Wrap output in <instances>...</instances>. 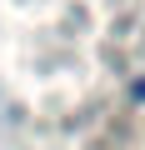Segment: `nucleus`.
Instances as JSON below:
<instances>
[{"label":"nucleus","instance_id":"nucleus-1","mask_svg":"<svg viewBox=\"0 0 145 150\" xmlns=\"http://www.w3.org/2000/svg\"><path fill=\"white\" fill-rule=\"evenodd\" d=\"M130 95H135V100H145V80H135V85H130Z\"/></svg>","mask_w":145,"mask_h":150}]
</instances>
